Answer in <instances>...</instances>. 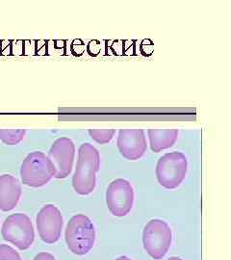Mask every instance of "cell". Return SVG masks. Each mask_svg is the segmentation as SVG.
Masks as SVG:
<instances>
[{
	"label": "cell",
	"instance_id": "6da1fadb",
	"mask_svg": "<svg viewBox=\"0 0 231 260\" xmlns=\"http://www.w3.org/2000/svg\"><path fill=\"white\" fill-rule=\"evenodd\" d=\"M99 166L98 150L89 143L82 144L78 149V159L72 176V187L77 194L87 196L92 193L96 188Z\"/></svg>",
	"mask_w": 231,
	"mask_h": 260
},
{
	"label": "cell",
	"instance_id": "7a4b0ae2",
	"mask_svg": "<svg viewBox=\"0 0 231 260\" xmlns=\"http://www.w3.org/2000/svg\"><path fill=\"white\" fill-rule=\"evenodd\" d=\"M65 238L72 254L85 255L92 249L96 242L95 226L87 216L77 214L68 223Z\"/></svg>",
	"mask_w": 231,
	"mask_h": 260
},
{
	"label": "cell",
	"instance_id": "3957f363",
	"mask_svg": "<svg viewBox=\"0 0 231 260\" xmlns=\"http://www.w3.org/2000/svg\"><path fill=\"white\" fill-rule=\"evenodd\" d=\"M55 168L47 155L41 151L28 154L20 167L21 181L26 186L39 188L55 176Z\"/></svg>",
	"mask_w": 231,
	"mask_h": 260
},
{
	"label": "cell",
	"instance_id": "277c9868",
	"mask_svg": "<svg viewBox=\"0 0 231 260\" xmlns=\"http://www.w3.org/2000/svg\"><path fill=\"white\" fill-rule=\"evenodd\" d=\"M188 170L186 156L179 151L164 154L156 165V177L166 189H175L184 180Z\"/></svg>",
	"mask_w": 231,
	"mask_h": 260
},
{
	"label": "cell",
	"instance_id": "5b68a950",
	"mask_svg": "<svg viewBox=\"0 0 231 260\" xmlns=\"http://www.w3.org/2000/svg\"><path fill=\"white\" fill-rule=\"evenodd\" d=\"M1 234L3 239L20 250L31 247L35 240V231L30 218L23 213H14L4 221Z\"/></svg>",
	"mask_w": 231,
	"mask_h": 260
},
{
	"label": "cell",
	"instance_id": "8992f818",
	"mask_svg": "<svg viewBox=\"0 0 231 260\" xmlns=\"http://www.w3.org/2000/svg\"><path fill=\"white\" fill-rule=\"evenodd\" d=\"M171 228L167 223L154 219L149 221L143 231V244L147 254L153 259H162L170 247Z\"/></svg>",
	"mask_w": 231,
	"mask_h": 260
},
{
	"label": "cell",
	"instance_id": "52a82bcc",
	"mask_svg": "<svg viewBox=\"0 0 231 260\" xmlns=\"http://www.w3.org/2000/svg\"><path fill=\"white\" fill-rule=\"evenodd\" d=\"M134 191L129 181L123 178L115 179L106 191V204L112 215L126 216L133 207Z\"/></svg>",
	"mask_w": 231,
	"mask_h": 260
},
{
	"label": "cell",
	"instance_id": "ba28073f",
	"mask_svg": "<svg viewBox=\"0 0 231 260\" xmlns=\"http://www.w3.org/2000/svg\"><path fill=\"white\" fill-rule=\"evenodd\" d=\"M38 232L46 244H54L60 239L64 220L61 211L53 204H45L39 211L37 218Z\"/></svg>",
	"mask_w": 231,
	"mask_h": 260
},
{
	"label": "cell",
	"instance_id": "9c48e42d",
	"mask_svg": "<svg viewBox=\"0 0 231 260\" xmlns=\"http://www.w3.org/2000/svg\"><path fill=\"white\" fill-rule=\"evenodd\" d=\"M74 156L75 146L72 140L62 137L54 141L47 157L55 168V178L63 179L69 175L73 167Z\"/></svg>",
	"mask_w": 231,
	"mask_h": 260
},
{
	"label": "cell",
	"instance_id": "30bf717a",
	"mask_svg": "<svg viewBox=\"0 0 231 260\" xmlns=\"http://www.w3.org/2000/svg\"><path fill=\"white\" fill-rule=\"evenodd\" d=\"M117 147L120 154L127 160H138L147 148L146 133L143 129H120L118 134Z\"/></svg>",
	"mask_w": 231,
	"mask_h": 260
},
{
	"label": "cell",
	"instance_id": "8fae6325",
	"mask_svg": "<svg viewBox=\"0 0 231 260\" xmlns=\"http://www.w3.org/2000/svg\"><path fill=\"white\" fill-rule=\"evenodd\" d=\"M21 197L19 180L11 175H0V210L4 212L13 210Z\"/></svg>",
	"mask_w": 231,
	"mask_h": 260
},
{
	"label": "cell",
	"instance_id": "7c38bea8",
	"mask_svg": "<svg viewBox=\"0 0 231 260\" xmlns=\"http://www.w3.org/2000/svg\"><path fill=\"white\" fill-rule=\"evenodd\" d=\"M178 134V129H148L147 136L151 150L154 152H160L164 149L171 148L177 141Z\"/></svg>",
	"mask_w": 231,
	"mask_h": 260
},
{
	"label": "cell",
	"instance_id": "4fadbf2b",
	"mask_svg": "<svg viewBox=\"0 0 231 260\" xmlns=\"http://www.w3.org/2000/svg\"><path fill=\"white\" fill-rule=\"evenodd\" d=\"M24 129H0V140L8 146H16L24 139Z\"/></svg>",
	"mask_w": 231,
	"mask_h": 260
},
{
	"label": "cell",
	"instance_id": "5bb4252c",
	"mask_svg": "<svg viewBox=\"0 0 231 260\" xmlns=\"http://www.w3.org/2000/svg\"><path fill=\"white\" fill-rule=\"evenodd\" d=\"M89 135L99 144L110 143L116 133L115 129H89Z\"/></svg>",
	"mask_w": 231,
	"mask_h": 260
},
{
	"label": "cell",
	"instance_id": "9a60e30c",
	"mask_svg": "<svg viewBox=\"0 0 231 260\" xmlns=\"http://www.w3.org/2000/svg\"><path fill=\"white\" fill-rule=\"evenodd\" d=\"M0 260H21V257L18 252L11 246L1 244L0 245Z\"/></svg>",
	"mask_w": 231,
	"mask_h": 260
},
{
	"label": "cell",
	"instance_id": "2e32d148",
	"mask_svg": "<svg viewBox=\"0 0 231 260\" xmlns=\"http://www.w3.org/2000/svg\"><path fill=\"white\" fill-rule=\"evenodd\" d=\"M33 260H56V259L52 254H48V252H40L39 254L35 256Z\"/></svg>",
	"mask_w": 231,
	"mask_h": 260
},
{
	"label": "cell",
	"instance_id": "e0dca14e",
	"mask_svg": "<svg viewBox=\"0 0 231 260\" xmlns=\"http://www.w3.org/2000/svg\"><path fill=\"white\" fill-rule=\"evenodd\" d=\"M116 260H132V259L129 258V257H127V256H120V257L117 258Z\"/></svg>",
	"mask_w": 231,
	"mask_h": 260
},
{
	"label": "cell",
	"instance_id": "ac0fdd59",
	"mask_svg": "<svg viewBox=\"0 0 231 260\" xmlns=\"http://www.w3.org/2000/svg\"><path fill=\"white\" fill-rule=\"evenodd\" d=\"M168 260H183V259L179 258V257H176V256H172V257H170Z\"/></svg>",
	"mask_w": 231,
	"mask_h": 260
}]
</instances>
